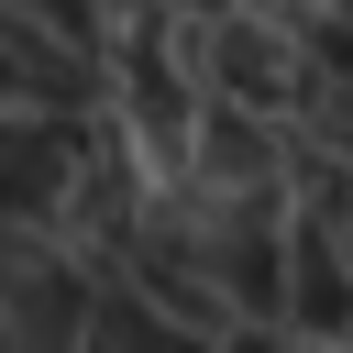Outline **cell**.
<instances>
[{
  "label": "cell",
  "mask_w": 353,
  "mask_h": 353,
  "mask_svg": "<svg viewBox=\"0 0 353 353\" xmlns=\"http://www.w3.org/2000/svg\"><path fill=\"white\" fill-rule=\"evenodd\" d=\"M199 77H210V99H232V110L298 121V99H309L298 11H199Z\"/></svg>",
  "instance_id": "obj_1"
},
{
  "label": "cell",
  "mask_w": 353,
  "mask_h": 353,
  "mask_svg": "<svg viewBox=\"0 0 353 353\" xmlns=\"http://www.w3.org/2000/svg\"><path fill=\"white\" fill-rule=\"evenodd\" d=\"M77 353H210V342H188L132 265H88V331H77Z\"/></svg>",
  "instance_id": "obj_2"
}]
</instances>
